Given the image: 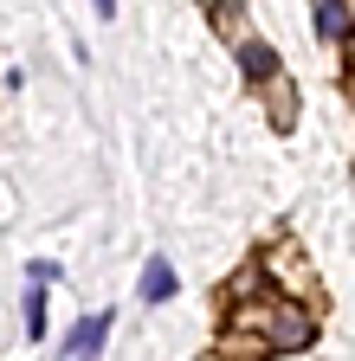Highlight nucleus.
Wrapping results in <instances>:
<instances>
[{
  "mask_svg": "<svg viewBox=\"0 0 355 361\" xmlns=\"http://www.w3.org/2000/svg\"><path fill=\"white\" fill-rule=\"evenodd\" d=\"M20 310H26V336H32V342H39V336H46V290H39V284H32V290H26V303H20Z\"/></svg>",
  "mask_w": 355,
  "mask_h": 361,
  "instance_id": "nucleus-6",
  "label": "nucleus"
},
{
  "mask_svg": "<svg viewBox=\"0 0 355 361\" xmlns=\"http://www.w3.org/2000/svg\"><path fill=\"white\" fill-rule=\"evenodd\" d=\"M239 71H246L252 84L278 78V52H272V45H265V39H246V45H239Z\"/></svg>",
  "mask_w": 355,
  "mask_h": 361,
  "instance_id": "nucleus-3",
  "label": "nucleus"
},
{
  "mask_svg": "<svg viewBox=\"0 0 355 361\" xmlns=\"http://www.w3.org/2000/svg\"><path fill=\"white\" fill-rule=\"evenodd\" d=\"M310 26H317V39H323V45H336V39H349V7H342V0H317Z\"/></svg>",
  "mask_w": 355,
  "mask_h": 361,
  "instance_id": "nucleus-4",
  "label": "nucleus"
},
{
  "mask_svg": "<svg viewBox=\"0 0 355 361\" xmlns=\"http://www.w3.org/2000/svg\"><path fill=\"white\" fill-rule=\"evenodd\" d=\"M110 323H116L110 310H91V316H84V323L65 336V361H97L104 342H110Z\"/></svg>",
  "mask_w": 355,
  "mask_h": 361,
  "instance_id": "nucleus-2",
  "label": "nucleus"
},
{
  "mask_svg": "<svg viewBox=\"0 0 355 361\" xmlns=\"http://www.w3.org/2000/svg\"><path fill=\"white\" fill-rule=\"evenodd\" d=\"M174 284H181V278H174V264H168V258H149V264H143V303H168Z\"/></svg>",
  "mask_w": 355,
  "mask_h": 361,
  "instance_id": "nucleus-5",
  "label": "nucleus"
},
{
  "mask_svg": "<svg viewBox=\"0 0 355 361\" xmlns=\"http://www.w3.org/2000/svg\"><path fill=\"white\" fill-rule=\"evenodd\" d=\"M65 278V271H59V258H32V284L39 290H46V284H59Z\"/></svg>",
  "mask_w": 355,
  "mask_h": 361,
  "instance_id": "nucleus-7",
  "label": "nucleus"
},
{
  "mask_svg": "<svg viewBox=\"0 0 355 361\" xmlns=\"http://www.w3.org/2000/svg\"><path fill=\"white\" fill-rule=\"evenodd\" d=\"M265 348H310L317 342V316L297 310V303H265Z\"/></svg>",
  "mask_w": 355,
  "mask_h": 361,
  "instance_id": "nucleus-1",
  "label": "nucleus"
}]
</instances>
